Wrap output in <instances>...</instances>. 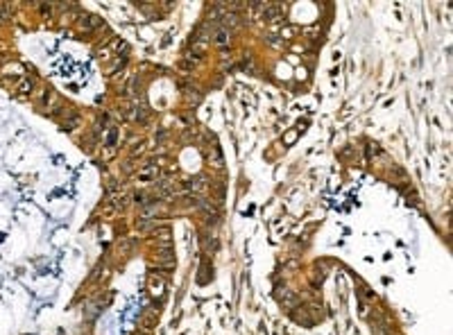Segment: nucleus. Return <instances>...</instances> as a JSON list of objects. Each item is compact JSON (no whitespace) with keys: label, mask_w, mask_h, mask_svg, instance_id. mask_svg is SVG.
<instances>
[{"label":"nucleus","mask_w":453,"mask_h":335,"mask_svg":"<svg viewBox=\"0 0 453 335\" xmlns=\"http://www.w3.org/2000/svg\"><path fill=\"white\" fill-rule=\"evenodd\" d=\"M165 290V281H163V276H159L156 272H152L150 274V292L154 294V297H159L161 292Z\"/></svg>","instance_id":"7ed1b4c3"},{"label":"nucleus","mask_w":453,"mask_h":335,"mask_svg":"<svg viewBox=\"0 0 453 335\" xmlns=\"http://www.w3.org/2000/svg\"><path fill=\"white\" fill-rule=\"evenodd\" d=\"M102 19L95 14H82L80 19V30H95V28H102Z\"/></svg>","instance_id":"f03ea898"},{"label":"nucleus","mask_w":453,"mask_h":335,"mask_svg":"<svg viewBox=\"0 0 453 335\" xmlns=\"http://www.w3.org/2000/svg\"><path fill=\"white\" fill-rule=\"evenodd\" d=\"M159 172H161L159 165L152 163V165H147V168H143V170H141V179L143 181H154L156 177H159Z\"/></svg>","instance_id":"39448f33"},{"label":"nucleus","mask_w":453,"mask_h":335,"mask_svg":"<svg viewBox=\"0 0 453 335\" xmlns=\"http://www.w3.org/2000/svg\"><path fill=\"white\" fill-rule=\"evenodd\" d=\"M213 43L217 48H222V50H226L229 48V30L222 28V25H215L213 28Z\"/></svg>","instance_id":"f257e3e1"},{"label":"nucleus","mask_w":453,"mask_h":335,"mask_svg":"<svg viewBox=\"0 0 453 335\" xmlns=\"http://www.w3.org/2000/svg\"><path fill=\"white\" fill-rule=\"evenodd\" d=\"M184 93H186V98L190 100V104H195V102H199V91H195V89H190V86H184Z\"/></svg>","instance_id":"0eeeda50"},{"label":"nucleus","mask_w":453,"mask_h":335,"mask_svg":"<svg viewBox=\"0 0 453 335\" xmlns=\"http://www.w3.org/2000/svg\"><path fill=\"white\" fill-rule=\"evenodd\" d=\"M104 143H107V147H116V143H118V129L113 127V125L104 132Z\"/></svg>","instance_id":"423d86ee"},{"label":"nucleus","mask_w":453,"mask_h":335,"mask_svg":"<svg viewBox=\"0 0 453 335\" xmlns=\"http://www.w3.org/2000/svg\"><path fill=\"white\" fill-rule=\"evenodd\" d=\"M12 16V12H10V7L7 5H0V23H5L7 19Z\"/></svg>","instance_id":"1a4fd4ad"},{"label":"nucleus","mask_w":453,"mask_h":335,"mask_svg":"<svg viewBox=\"0 0 453 335\" xmlns=\"http://www.w3.org/2000/svg\"><path fill=\"white\" fill-rule=\"evenodd\" d=\"M77 120H80V116H77V114H71V116L66 118V123H64V129H66V132L75 129V127H77Z\"/></svg>","instance_id":"6e6552de"},{"label":"nucleus","mask_w":453,"mask_h":335,"mask_svg":"<svg viewBox=\"0 0 453 335\" xmlns=\"http://www.w3.org/2000/svg\"><path fill=\"white\" fill-rule=\"evenodd\" d=\"M19 91H21V93H23V95H28L30 91H32V84H30L28 80H21V86H19Z\"/></svg>","instance_id":"9d476101"},{"label":"nucleus","mask_w":453,"mask_h":335,"mask_svg":"<svg viewBox=\"0 0 453 335\" xmlns=\"http://www.w3.org/2000/svg\"><path fill=\"white\" fill-rule=\"evenodd\" d=\"M136 335H143V333H136Z\"/></svg>","instance_id":"9b49d317"},{"label":"nucleus","mask_w":453,"mask_h":335,"mask_svg":"<svg viewBox=\"0 0 453 335\" xmlns=\"http://www.w3.org/2000/svg\"><path fill=\"white\" fill-rule=\"evenodd\" d=\"M184 188L188 190V193H204L206 190V181H204V177H193L190 181H186Z\"/></svg>","instance_id":"20e7f679"}]
</instances>
